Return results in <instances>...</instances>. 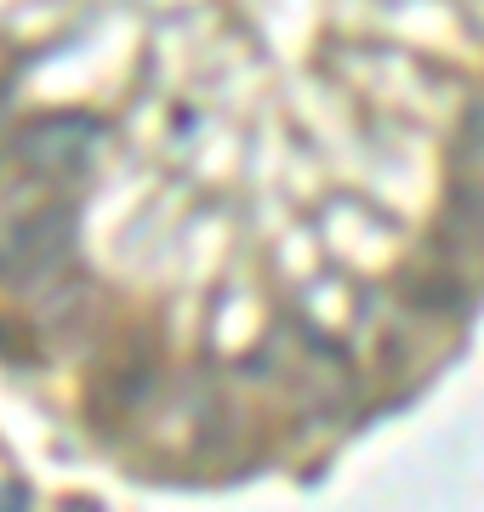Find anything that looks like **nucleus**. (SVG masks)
<instances>
[{
    "mask_svg": "<svg viewBox=\"0 0 484 512\" xmlns=\"http://www.w3.org/2000/svg\"><path fill=\"white\" fill-rule=\"evenodd\" d=\"M103 148V120L92 114H40L12 137V165L40 177V183H75L80 171H92Z\"/></svg>",
    "mask_w": 484,
    "mask_h": 512,
    "instance_id": "f03ea898",
    "label": "nucleus"
},
{
    "mask_svg": "<svg viewBox=\"0 0 484 512\" xmlns=\"http://www.w3.org/2000/svg\"><path fill=\"white\" fill-rule=\"evenodd\" d=\"M69 234H75V211L52 194V183L18 171V183L0 188V279L46 274L52 262H63Z\"/></svg>",
    "mask_w": 484,
    "mask_h": 512,
    "instance_id": "f257e3e1",
    "label": "nucleus"
},
{
    "mask_svg": "<svg viewBox=\"0 0 484 512\" xmlns=\"http://www.w3.org/2000/svg\"><path fill=\"white\" fill-rule=\"evenodd\" d=\"M456 165L484 177V97L467 109V120H462V137H456Z\"/></svg>",
    "mask_w": 484,
    "mask_h": 512,
    "instance_id": "7ed1b4c3",
    "label": "nucleus"
}]
</instances>
